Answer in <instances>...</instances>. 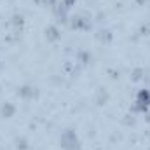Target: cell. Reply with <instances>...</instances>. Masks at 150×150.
Masks as SVG:
<instances>
[{"mask_svg": "<svg viewBox=\"0 0 150 150\" xmlns=\"http://www.w3.org/2000/svg\"><path fill=\"white\" fill-rule=\"evenodd\" d=\"M149 101H150L149 91H142V93H140V103H145V105H147Z\"/></svg>", "mask_w": 150, "mask_h": 150, "instance_id": "6da1fadb", "label": "cell"}]
</instances>
